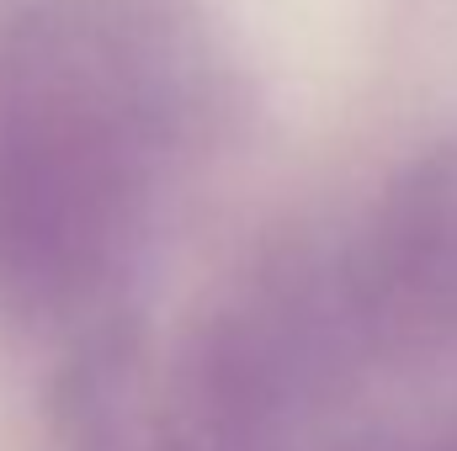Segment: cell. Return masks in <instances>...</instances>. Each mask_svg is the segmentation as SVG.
<instances>
[{
	"label": "cell",
	"instance_id": "6da1fadb",
	"mask_svg": "<svg viewBox=\"0 0 457 451\" xmlns=\"http://www.w3.org/2000/svg\"><path fill=\"white\" fill-rule=\"evenodd\" d=\"M133 218L117 102L64 59L0 70V308L48 319L112 271Z\"/></svg>",
	"mask_w": 457,
	"mask_h": 451
},
{
	"label": "cell",
	"instance_id": "7a4b0ae2",
	"mask_svg": "<svg viewBox=\"0 0 457 451\" xmlns=\"http://www.w3.org/2000/svg\"><path fill=\"white\" fill-rule=\"evenodd\" d=\"M361 314L394 335H436L457 324V149L415 160L383 197Z\"/></svg>",
	"mask_w": 457,
	"mask_h": 451
}]
</instances>
